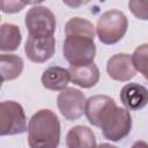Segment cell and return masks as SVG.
I'll return each mask as SVG.
<instances>
[{
    "label": "cell",
    "mask_w": 148,
    "mask_h": 148,
    "mask_svg": "<svg viewBox=\"0 0 148 148\" xmlns=\"http://www.w3.org/2000/svg\"><path fill=\"white\" fill-rule=\"evenodd\" d=\"M84 114L88 121L102 130L103 136L118 142L125 139L132 130V117L126 109L117 106L113 98L106 95H95L87 99Z\"/></svg>",
    "instance_id": "cell-1"
},
{
    "label": "cell",
    "mask_w": 148,
    "mask_h": 148,
    "mask_svg": "<svg viewBox=\"0 0 148 148\" xmlns=\"http://www.w3.org/2000/svg\"><path fill=\"white\" fill-rule=\"evenodd\" d=\"M95 27L87 18L72 17L65 24L66 38L62 44L64 58L71 66L92 64L96 56Z\"/></svg>",
    "instance_id": "cell-2"
},
{
    "label": "cell",
    "mask_w": 148,
    "mask_h": 148,
    "mask_svg": "<svg viewBox=\"0 0 148 148\" xmlns=\"http://www.w3.org/2000/svg\"><path fill=\"white\" fill-rule=\"evenodd\" d=\"M60 142V121L50 109L38 110L28 124L30 148H58Z\"/></svg>",
    "instance_id": "cell-3"
},
{
    "label": "cell",
    "mask_w": 148,
    "mask_h": 148,
    "mask_svg": "<svg viewBox=\"0 0 148 148\" xmlns=\"http://www.w3.org/2000/svg\"><path fill=\"white\" fill-rule=\"evenodd\" d=\"M128 28L126 15L118 9L104 12L96 24V35L101 43L105 45L117 44L123 39Z\"/></svg>",
    "instance_id": "cell-4"
},
{
    "label": "cell",
    "mask_w": 148,
    "mask_h": 148,
    "mask_svg": "<svg viewBox=\"0 0 148 148\" xmlns=\"http://www.w3.org/2000/svg\"><path fill=\"white\" fill-rule=\"evenodd\" d=\"M24 23L29 36L34 38L53 37L57 25L54 14L44 6L31 7L25 14Z\"/></svg>",
    "instance_id": "cell-5"
},
{
    "label": "cell",
    "mask_w": 148,
    "mask_h": 148,
    "mask_svg": "<svg viewBox=\"0 0 148 148\" xmlns=\"http://www.w3.org/2000/svg\"><path fill=\"white\" fill-rule=\"evenodd\" d=\"M27 117L22 105L15 101L0 104V135H17L27 131Z\"/></svg>",
    "instance_id": "cell-6"
},
{
    "label": "cell",
    "mask_w": 148,
    "mask_h": 148,
    "mask_svg": "<svg viewBox=\"0 0 148 148\" xmlns=\"http://www.w3.org/2000/svg\"><path fill=\"white\" fill-rule=\"evenodd\" d=\"M87 98L84 94L76 88H66L59 92L57 105L64 118L67 120H76L84 113Z\"/></svg>",
    "instance_id": "cell-7"
},
{
    "label": "cell",
    "mask_w": 148,
    "mask_h": 148,
    "mask_svg": "<svg viewBox=\"0 0 148 148\" xmlns=\"http://www.w3.org/2000/svg\"><path fill=\"white\" fill-rule=\"evenodd\" d=\"M56 51L54 37L49 38H34L28 37L24 44V52L28 59L36 64H43L50 60Z\"/></svg>",
    "instance_id": "cell-8"
},
{
    "label": "cell",
    "mask_w": 148,
    "mask_h": 148,
    "mask_svg": "<svg viewBox=\"0 0 148 148\" xmlns=\"http://www.w3.org/2000/svg\"><path fill=\"white\" fill-rule=\"evenodd\" d=\"M106 72L114 81L127 82L132 80L136 74V69L132 61V54L118 53L109 58L106 62Z\"/></svg>",
    "instance_id": "cell-9"
},
{
    "label": "cell",
    "mask_w": 148,
    "mask_h": 148,
    "mask_svg": "<svg viewBox=\"0 0 148 148\" xmlns=\"http://www.w3.org/2000/svg\"><path fill=\"white\" fill-rule=\"evenodd\" d=\"M119 97L127 110L138 111L148 104V89L139 83L131 82L121 88Z\"/></svg>",
    "instance_id": "cell-10"
},
{
    "label": "cell",
    "mask_w": 148,
    "mask_h": 148,
    "mask_svg": "<svg viewBox=\"0 0 148 148\" xmlns=\"http://www.w3.org/2000/svg\"><path fill=\"white\" fill-rule=\"evenodd\" d=\"M71 81L81 88H92L99 81V69L92 62L81 66H69Z\"/></svg>",
    "instance_id": "cell-11"
},
{
    "label": "cell",
    "mask_w": 148,
    "mask_h": 148,
    "mask_svg": "<svg viewBox=\"0 0 148 148\" xmlns=\"http://www.w3.org/2000/svg\"><path fill=\"white\" fill-rule=\"evenodd\" d=\"M40 81L43 87L49 90L62 91L67 88V84L71 81V75L66 68L60 66H50L43 72Z\"/></svg>",
    "instance_id": "cell-12"
},
{
    "label": "cell",
    "mask_w": 148,
    "mask_h": 148,
    "mask_svg": "<svg viewBox=\"0 0 148 148\" xmlns=\"http://www.w3.org/2000/svg\"><path fill=\"white\" fill-rule=\"evenodd\" d=\"M67 148H96V138L87 126L76 125L72 127L66 134Z\"/></svg>",
    "instance_id": "cell-13"
},
{
    "label": "cell",
    "mask_w": 148,
    "mask_h": 148,
    "mask_svg": "<svg viewBox=\"0 0 148 148\" xmlns=\"http://www.w3.org/2000/svg\"><path fill=\"white\" fill-rule=\"evenodd\" d=\"M24 62L23 59L16 54H5L0 56V72L2 82L12 81L17 79L23 72Z\"/></svg>",
    "instance_id": "cell-14"
},
{
    "label": "cell",
    "mask_w": 148,
    "mask_h": 148,
    "mask_svg": "<svg viewBox=\"0 0 148 148\" xmlns=\"http://www.w3.org/2000/svg\"><path fill=\"white\" fill-rule=\"evenodd\" d=\"M22 42V34L17 25L3 23L0 28V51L12 52L17 50Z\"/></svg>",
    "instance_id": "cell-15"
},
{
    "label": "cell",
    "mask_w": 148,
    "mask_h": 148,
    "mask_svg": "<svg viewBox=\"0 0 148 148\" xmlns=\"http://www.w3.org/2000/svg\"><path fill=\"white\" fill-rule=\"evenodd\" d=\"M132 61L136 72L142 74V76L148 80V43L141 44L134 50Z\"/></svg>",
    "instance_id": "cell-16"
},
{
    "label": "cell",
    "mask_w": 148,
    "mask_h": 148,
    "mask_svg": "<svg viewBox=\"0 0 148 148\" xmlns=\"http://www.w3.org/2000/svg\"><path fill=\"white\" fill-rule=\"evenodd\" d=\"M128 8L136 18L148 21V1L131 0L128 2Z\"/></svg>",
    "instance_id": "cell-17"
},
{
    "label": "cell",
    "mask_w": 148,
    "mask_h": 148,
    "mask_svg": "<svg viewBox=\"0 0 148 148\" xmlns=\"http://www.w3.org/2000/svg\"><path fill=\"white\" fill-rule=\"evenodd\" d=\"M28 2H21V1H2L1 7L2 12L6 14H14L22 10L23 7H25Z\"/></svg>",
    "instance_id": "cell-18"
},
{
    "label": "cell",
    "mask_w": 148,
    "mask_h": 148,
    "mask_svg": "<svg viewBox=\"0 0 148 148\" xmlns=\"http://www.w3.org/2000/svg\"><path fill=\"white\" fill-rule=\"evenodd\" d=\"M131 148H148V143L142 140H139V141H135Z\"/></svg>",
    "instance_id": "cell-19"
},
{
    "label": "cell",
    "mask_w": 148,
    "mask_h": 148,
    "mask_svg": "<svg viewBox=\"0 0 148 148\" xmlns=\"http://www.w3.org/2000/svg\"><path fill=\"white\" fill-rule=\"evenodd\" d=\"M96 148H117L116 146H112V145H110V143H101V145H98Z\"/></svg>",
    "instance_id": "cell-20"
}]
</instances>
